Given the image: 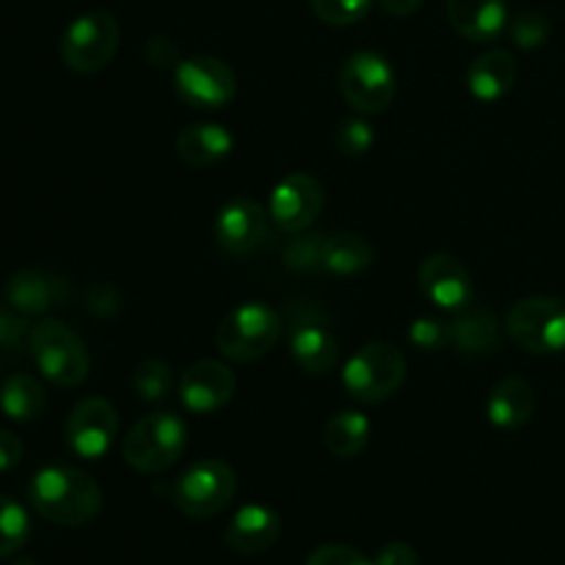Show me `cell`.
Listing matches in <instances>:
<instances>
[{
	"label": "cell",
	"mask_w": 565,
	"mask_h": 565,
	"mask_svg": "<svg viewBox=\"0 0 565 565\" xmlns=\"http://www.w3.org/2000/svg\"><path fill=\"white\" fill-rule=\"evenodd\" d=\"M237 494L235 469L218 458H204L171 486V502L188 519H213L230 508Z\"/></svg>",
	"instance_id": "cell-6"
},
{
	"label": "cell",
	"mask_w": 565,
	"mask_h": 565,
	"mask_svg": "<svg viewBox=\"0 0 565 565\" xmlns=\"http://www.w3.org/2000/svg\"><path fill=\"white\" fill-rule=\"evenodd\" d=\"M47 397L42 384L28 373H14L0 386V412L14 423H36L44 414Z\"/></svg>",
	"instance_id": "cell-24"
},
{
	"label": "cell",
	"mask_w": 565,
	"mask_h": 565,
	"mask_svg": "<svg viewBox=\"0 0 565 565\" xmlns=\"http://www.w3.org/2000/svg\"><path fill=\"white\" fill-rule=\"evenodd\" d=\"M511 36L522 50H539L550 42L552 25L544 14H539V11H522V14L511 22Z\"/></svg>",
	"instance_id": "cell-31"
},
{
	"label": "cell",
	"mask_w": 565,
	"mask_h": 565,
	"mask_svg": "<svg viewBox=\"0 0 565 565\" xmlns=\"http://www.w3.org/2000/svg\"><path fill=\"white\" fill-rule=\"evenodd\" d=\"M312 11L318 14L320 22L334 28L353 25V22L364 20L373 6V0H309Z\"/></svg>",
	"instance_id": "cell-30"
},
{
	"label": "cell",
	"mask_w": 565,
	"mask_h": 565,
	"mask_svg": "<svg viewBox=\"0 0 565 565\" xmlns=\"http://www.w3.org/2000/svg\"><path fill=\"white\" fill-rule=\"evenodd\" d=\"M511 340L522 351L546 356L565 351V301L552 296H530L511 307L505 320Z\"/></svg>",
	"instance_id": "cell-8"
},
{
	"label": "cell",
	"mask_w": 565,
	"mask_h": 565,
	"mask_svg": "<svg viewBox=\"0 0 565 565\" xmlns=\"http://www.w3.org/2000/svg\"><path fill=\"white\" fill-rule=\"evenodd\" d=\"M340 92L353 110L364 116L384 114L397 92V77L390 61L373 50L353 53L342 64Z\"/></svg>",
	"instance_id": "cell-9"
},
{
	"label": "cell",
	"mask_w": 565,
	"mask_h": 565,
	"mask_svg": "<svg viewBox=\"0 0 565 565\" xmlns=\"http://www.w3.org/2000/svg\"><path fill=\"white\" fill-rule=\"evenodd\" d=\"M406 373L408 364L401 348L390 342H370L348 359L342 370V384L353 401L362 406H375V403L390 401L401 390Z\"/></svg>",
	"instance_id": "cell-3"
},
{
	"label": "cell",
	"mask_w": 565,
	"mask_h": 565,
	"mask_svg": "<svg viewBox=\"0 0 565 565\" xmlns=\"http://www.w3.org/2000/svg\"><path fill=\"white\" fill-rule=\"evenodd\" d=\"M323 235H309L307 230L296 232L285 248V265L292 270H315L323 268Z\"/></svg>",
	"instance_id": "cell-29"
},
{
	"label": "cell",
	"mask_w": 565,
	"mask_h": 565,
	"mask_svg": "<svg viewBox=\"0 0 565 565\" xmlns=\"http://www.w3.org/2000/svg\"><path fill=\"white\" fill-rule=\"evenodd\" d=\"M486 412H489L491 425L502 430H516L530 423L535 412V395L533 386L524 379H505L491 390L489 401H486Z\"/></svg>",
	"instance_id": "cell-20"
},
{
	"label": "cell",
	"mask_w": 565,
	"mask_h": 565,
	"mask_svg": "<svg viewBox=\"0 0 565 565\" xmlns=\"http://www.w3.org/2000/svg\"><path fill=\"white\" fill-rule=\"evenodd\" d=\"M22 337H25V320H22V315H17L14 309L0 307V351L17 348Z\"/></svg>",
	"instance_id": "cell-36"
},
{
	"label": "cell",
	"mask_w": 565,
	"mask_h": 565,
	"mask_svg": "<svg viewBox=\"0 0 565 565\" xmlns=\"http://www.w3.org/2000/svg\"><path fill=\"white\" fill-rule=\"evenodd\" d=\"M6 303L22 318H39L58 301V285L42 270H17L3 287Z\"/></svg>",
	"instance_id": "cell-21"
},
{
	"label": "cell",
	"mask_w": 565,
	"mask_h": 565,
	"mask_svg": "<svg viewBox=\"0 0 565 565\" xmlns=\"http://www.w3.org/2000/svg\"><path fill=\"white\" fill-rule=\"evenodd\" d=\"M132 390L138 397L147 403H160L174 392V375L171 367L160 359H143L136 370H132Z\"/></svg>",
	"instance_id": "cell-28"
},
{
	"label": "cell",
	"mask_w": 565,
	"mask_h": 565,
	"mask_svg": "<svg viewBox=\"0 0 565 565\" xmlns=\"http://www.w3.org/2000/svg\"><path fill=\"white\" fill-rule=\"evenodd\" d=\"M281 337V318L268 303L248 301L232 309L215 331V345L230 362H257L268 356Z\"/></svg>",
	"instance_id": "cell-5"
},
{
	"label": "cell",
	"mask_w": 565,
	"mask_h": 565,
	"mask_svg": "<svg viewBox=\"0 0 565 565\" xmlns=\"http://www.w3.org/2000/svg\"><path fill=\"white\" fill-rule=\"evenodd\" d=\"M452 28L469 42H494L508 25L505 0H447Z\"/></svg>",
	"instance_id": "cell-17"
},
{
	"label": "cell",
	"mask_w": 565,
	"mask_h": 565,
	"mask_svg": "<svg viewBox=\"0 0 565 565\" xmlns=\"http://www.w3.org/2000/svg\"><path fill=\"white\" fill-rule=\"evenodd\" d=\"M232 149H235V136L224 125H213V121L188 125L177 136V154L182 163L193 166V169L221 163L224 158H230Z\"/></svg>",
	"instance_id": "cell-18"
},
{
	"label": "cell",
	"mask_w": 565,
	"mask_h": 565,
	"mask_svg": "<svg viewBox=\"0 0 565 565\" xmlns=\"http://www.w3.org/2000/svg\"><path fill=\"white\" fill-rule=\"evenodd\" d=\"M174 92L191 108L218 110L235 99L237 77L221 58L193 55L174 66Z\"/></svg>",
	"instance_id": "cell-10"
},
{
	"label": "cell",
	"mask_w": 565,
	"mask_h": 565,
	"mask_svg": "<svg viewBox=\"0 0 565 565\" xmlns=\"http://www.w3.org/2000/svg\"><path fill=\"white\" fill-rule=\"evenodd\" d=\"M188 447V425L180 414L154 412L138 419L125 436L121 456L136 472L158 475L174 467Z\"/></svg>",
	"instance_id": "cell-2"
},
{
	"label": "cell",
	"mask_w": 565,
	"mask_h": 565,
	"mask_svg": "<svg viewBox=\"0 0 565 565\" xmlns=\"http://www.w3.org/2000/svg\"><path fill=\"white\" fill-rule=\"evenodd\" d=\"M408 340L419 351H441L450 345V323L436 318H417L408 326Z\"/></svg>",
	"instance_id": "cell-33"
},
{
	"label": "cell",
	"mask_w": 565,
	"mask_h": 565,
	"mask_svg": "<svg viewBox=\"0 0 565 565\" xmlns=\"http://www.w3.org/2000/svg\"><path fill=\"white\" fill-rule=\"evenodd\" d=\"M22 439L11 430H0V472H11L14 467H20L22 461Z\"/></svg>",
	"instance_id": "cell-37"
},
{
	"label": "cell",
	"mask_w": 565,
	"mask_h": 565,
	"mask_svg": "<svg viewBox=\"0 0 565 565\" xmlns=\"http://www.w3.org/2000/svg\"><path fill=\"white\" fill-rule=\"evenodd\" d=\"M326 204L323 185L309 174H290L274 188L268 202V215L281 232L309 230L318 221L320 210Z\"/></svg>",
	"instance_id": "cell-12"
},
{
	"label": "cell",
	"mask_w": 565,
	"mask_h": 565,
	"mask_svg": "<svg viewBox=\"0 0 565 565\" xmlns=\"http://www.w3.org/2000/svg\"><path fill=\"white\" fill-rule=\"evenodd\" d=\"M226 546L237 555L257 557L274 550L281 539V516L268 505H243L226 524Z\"/></svg>",
	"instance_id": "cell-16"
},
{
	"label": "cell",
	"mask_w": 565,
	"mask_h": 565,
	"mask_svg": "<svg viewBox=\"0 0 565 565\" xmlns=\"http://www.w3.org/2000/svg\"><path fill=\"white\" fill-rule=\"evenodd\" d=\"M268 210L254 199H232L215 218V241L232 257H246L268 241Z\"/></svg>",
	"instance_id": "cell-13"
},
{
	"label": "cell",
	"mask_w": 565,
	"mask_h": 565,
	"mask_svg": "<svg viewBox=\"0 0 565 565\" xmlns=\"http://www.w3.org/2000/svg\"><path fill=\"white\" fill-rule=\"evenodd\" d=\"M28 345H31L33 362H36V367L42 370V375L50 384L75 390V386H81L88 379L92 359H88L86 345L61 320L47 318L33 326Z\"/></svg>",
	"instance_id": "cell-4"
},
{
	"label": "cell",
	"mask_w": 565,
	"mask_h": 565,
	"mask_svg": "<svg viewBox=\"0 0 565 565\" xmlns=\"http://www.w3.org/2000/svg\"><path fill=\"white\" fill-rule=\"evenodd\" d=\"M375 143V130L364 119H345L337 127V147L342 149V154H351V158H362L373 149Z\"/></svg>",
	"instance_id": "cell-32"
},
{
	"label": "cell",
	"mask_w": 565,
	"mask_h": 565,
	"mask_svg": "<svg viewBox=\"0 0 565 565\" xmlns=\"http://www.w3.org/2000/svg\"><path fill=\"white\" fill-rule=\"evenodd\" d=\"M66 445L77 458L99 461L119 436V414L105 397H83L66 417Z\"/></svg>",
	"instance_id": "cell-11"
},
{
	"label": "cell",
	"mask_w": 565,
	"mask_h": 565,
	"mask_svg": "<svg viewBox=\"0 0 565 565\" xmlns=\"http://www.w3.org/2000/svg\"><path fill=\"white\" fill-rule=\"evenodd\" d=\"M14 565H39V563L31 561V557H22V561H17Z\"/></svg>",
	"instance_id": "cell-40"
},
{
	"label": "cell",
	"mask_w": 565,
	"mask_h": 565,
	"mask_svg": "<svg viewBox=\"0 0 565 565\" xmlns=\"http://www.w3.org/2000/svg\"><path fill=\"white\" fill-rule=\"evenodd\" d=\"M33 511L58 527H83L103 511V489L88 472L75 467H44L28 486Z\"/></svg>",
	"instance_id": "cell-1"
},
{
	"label": "cell",
	"mask_w": 565,
	"mask_h": 565,
	"mask_svg": "<svg viewBox=\"0 0 565 565\" xmlns=\"http://www.w3.org/2000/svg\"><path fill=\"white\" fill-rule=\"evenodd\" d=\"M235 390V373L215 359H202V362L191 364L180 379V401L193 414L218 412L232 401Z\"/></svg>",
	"instance_id": "cell-14"
},
{
	"label": "cell",
	"mask_w": 565,
	"mask_h": 565,
	"mask_svg": "<svg viewBox=\"0 0 565 565\" xmlns=\"http://www.w3.org/2000/svg\"><path fill=\"white\" fill-rule=\"evenodd\" d=\"M519 75L516 58L508 50H489V53L478 55L469 66V92L480 103H497L505 97L513 88Z\"/></svg>",
	"instance_id": "cell-19"
},
{
	"label": "cell",
	"mask_w": 565,
	"mask_h": 565,
	"mask_svg": "<svg viewBox=\"0 0 565 565\" xmlns=\"http://www.w3.org/2000/svg\"><path fill=\"white\" fill-rule=\"evenodd\" d=\"M31 539V519L28 511L11 497L0 494V561L17 555Z\"/></svg>",
	"instance_id": "cell-27"
},
{
	"label": "cell",
	"mask_w": 565,
	"mask_h": 565,
	"mask_svg": "<svg viewBox=\"0 0 565 565\" xmlns=\"http://www.w3.org/2000/svg\"><path fill=\"white\" fill-rule=\"evenodd\" d=\"M419 287L441 309H467L475 296L467 265L450 254H430L419 265Z\"/></svg>",
	"instance_id": "cell-15"
},
{
	"label": "cell",
	"mask_w": 565,
	"mask_h": 565,
	"mask_svg": "<svg viewBox=\"0 0 565 565\" xmlns=\"http://www.w3.org/2000/svg\"><path fill=\"white\" fill-rule=\"evenodd\" d=\"M290 353L303 373L323 375L334 370L340 348H337L334 337L320 326H298L290 340Z\"/></svg>",
	"instance_id": "cell-23"
},
{
	"label": "cell",
	"mask_w": 565,
	"mask_h": 565,
	"mask_svg": "<svg viewBox=\"0 0 565 565\" xmlns=\"http://www.w3.org/2000/svg\"><path fill=\"white\" fill-rule=\"evenodd\" d=\"M147 58H149V64L166 66V64H171V61H177V47L166 36H154V39H149V44H147Z\"/></svg>",
	"instance_id": "cell-38"
},
{
	"label": "cell",
	"mask_w": 565,
	"mask_h": 565,
	"mask_svg": "<svg viewBox=\"0 0 565 565\" xmlns=\"http://www.w3.org/2000/svg\"><path fill=\"white\" fill-rule=\"evenodd\" d=\"M375 263V246L362 235L340 232L326 237L323 268L334 276H353L367 270Z\"/></svg>",
	"instance_id": "cell-25"
},
{
	"label": "cell",
	"mask_w": 565,
	"mask_h": 565,
	"mask_svg": "<svg viewBox=\"0 0 565 565\" xmlns=\"http://www.w3.org/2000/svg\"><path fill=\"white\" fill-rule=\"evenodd\" d=\"M119 39L121 31L114 14L88 11L72 20L61 36V61L77 75H94L114 61Z\"/></svg>",
	"instance_id": "cell-7"
},
{
	"label": "cell",
	"mask_w": 565,
	"mask_h": 565,
	"mask_svg": "<svg viewBox=\"0 0 565 565\" xmlns=\"http://www.w3.org/2000/svg\"><path fill=\"white\" fill-rule=\"evenodd\" d=\"M375 565H419V555L406 541H390L375 555Z\"/></svg>",
	"instance_id": "cell-35"
},
{
	"label": "cell",
	"mask_w": 565,
	"mask_h": 565,
	"mask_svg": "<svg viewBox=\"0 0 565 565\" xmlns=\"http://www.w3.org/2000/svg\"><path fill=\"white\" fill-rule=\"evenodd\" d=\"M379 3L392 17H412L423 6V0H379Z\"/></svg>",
	"instance_id": "cell-39"
},
{
	"label": "cell",
	"mask_w": 565,
	"mask_h": 565,
	"mask_svg": "<svg viewBox=\"0 0 565 565\" xmlns=\"http://www.w3.org/2000/svg\"><path fill=\"white\" fill-rule=\"evenodd\" d=\"M370 430H373V425H370V419L362 412H337L326 423L323 441L331 456L356 458L367 447Z\"/></svg>",
	"instance_id": "cell-26"
},
{
	"label": "cell",
	"mask_w": 565,
	"mask_h": 565,
	"mask_svg": "<svg viewBox=\"0 0 565 565\" xmlns=\"http://www.w3.org/2000/svg\"><path fill=\"white\" fill-rule=\"evenodd\" d=\"M450 345L461 353L478 356L500 348V320L489 309H467L450 323Z\"/></svg>",
	"instance_id": "cell-22"
},
{
	"label": "cell",
	"mask_w": 565,
	"mask_h": 565,
	"mask_svg": "<svg viewBox=\"0 0 565 565\" xmlns=\"http://www.w3.org/2000/svg\"><path fill=\"white\" fill-rule=\"evenodd\" d=\"M303 565H375V561L348 544H323L307 557Z\"/></svg>",
	"instance_id": "cell-34"
}]
</instances>
